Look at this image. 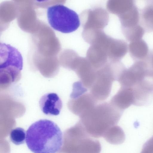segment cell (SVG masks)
Masks as SVG:
<instances>
[{
  "label": "cell",
  "instance_id": "obj_1",
  "mask_svg": "<svg viewBox=\"0 0 153 153\" xmlns=\"http://www.w3.org/2000/svg\"><path fill=\"white\" fill-rule=\"evenodd\" d=\"M25 142L33 153H56L63 144L62 133L54 122L42 119L30 126L26 131Z\"/></svg>",
  "mask_w": 153,
  "mask_h": 153
},
{
  "label": "cell",
  "instance_id": "obj_2",
  "mask_svg": "<svg viewBox=\"0 0 153 153\" xmlns=\"http://www.w3.org/2000/svg\"><path fill=\"white\" fill-rule=\"evenodd\" d=\"M123 67L121 62H108L97 71L95 80L89 91L97 101H103L109 96L113 82L117 80Z\"/></svg>",
  "mask_w": 153,
  "mask_h": 153
},
{
  "label": "cell",
  "instance_id": "obj_3",
  "mask_svg": "<svg viewBox=\"0 0 153 153\" xmlns=\"http://www.w3.org/2000/svg\"><path fill=\"white\" fill-rule=\"evenodd\" d=\"M110 102L96 105L80 118L82 124L91 128H102L117 123L122 113Z\"/></svg>",
  "mask_w": 153,
  "mask_h": 153
},
{
  "label": "cell",
  "instance_id": "obj_4",
  "mask_svg": "<svg viewBox=\"0 0 153 153\" xmlns=\"http://www.w3.org/2000/svg\"><path fill=\"white\" fill-rule=\"evenodd\" d=\"M47 16L51 27L63 33L76 31L80 24L78 14L63 4H56L49 7L47 10Z\"/></svg>",
  "mask_w": 153,
  "mask_h": 153
},
{
  "label": "cell",
  "instance_id": "obj_5",
  "mask_svg": "<svg viewBox=\"0 0 153 153\" xmlns=\"http://www.w3.org/2000/svg\"><path fill=\"white\" fill-rule=\"evenodd\" d=\"M23 66L22 55L19 51L11 45L3 43L0 45V70L7 79L15 82L21 76ZM9 80V79H8Z\"/></svg>",
  "mask_w": 153,
  "mask_h": 153
},
{
  "label": "cell",
  "instance_id": "obj_6",
  "mask_svg": "<svg viewBox=\"0 0 153 153\" xmlns=\"http://www.w3.org/2000/svg\"><path fill=\"white\" fill-rule=\"evenodd\" d=\"M80 19L83 30H103L108 24L109 16L104 9L95 7L82 12Z\"/></svg>",
  "mask_w": 153,
  "mask_h": 153
},
{
  "label": "cell",
  "instance_id": "obj_7",
  "mask_svg": "<svg viewBox=\"0 0 153 153\" xmlns=\"http://www.w3.org/2000/svg\"><path fill=\"white\" fill-rule=\"evenodd\" d=\"M68 103L69 110L80 118L97 105L98 101L86 90L72 92Z\"/></svg>",
  "mask_w": 153,
  "mask_h": 153
},
{
  "label": "cell",
  "instance_id": "obj_8",
  "mask_svg": "<svg viewBox=\"0 0 153 153\" xmlns=\"http://www.w3.org/2000/svg\"><path fill=\"white\" fill-rule=\"evenodd\" d=\"M71 70L76 73L83 85L90 90L95 80L97 70L93 67L86 58L78 56L73 63Z\"/></svg>",
  "mask_w": 153,
  "mask_h": 153
},
{
  "label": "cell",
  "instance_id": "obj_9",
  "mask_svg": "<svg viewBox=\"0 0 153 153\" xmlns=\"http://www.w3.org/2000/svg\"><path fill=\"white\" fill-rule=\"evenodd\" d=\"M39 105L43 112L47 115H57L62 107L61 100L55 93H48L43 95L40 99Z\"/></svg>",
  "mask_w": 153,
  "mask_h": 153
},
{
  "label": "cell",
  "instance_id": "obj_10",
  "mask_svg": "<svg viewBox=\"0 0 153 153\" xmlns=\"http://www.w3.org/2000/svg\"><path fill=\"white\" fill-rule=\"evenodd\" d=\"M86 58L96 70L101 68L109 62L106 54L100 48L94 45H90L87 51Z\"/></svg>",
  "mask_w": 153,
  "mask_h": 153
},
{
  "label": "cell",
  "instance_id": "obj_11",
  "mask_svg": "<svg viewBox=\"0 0 153 153\" xmlns=\"http://www.w3.org/2000/svg\"><path fill=\"white\" fill-rule=\"evenodd\" d=\"M128 51L130 56L136 62L146 60L150 50L147 43L142 39L130 42Z\"/></svg>",
  "mask_w": 153,
  "mask_h": 153
},
{
  "label": "cell",
  "instance_id": "obj_12",
  "mask_svg": "<svg viewBox=\"0 0 153 153\" xmlns=\"http://www.w3.org/2000/svg\"><path fill=\"white\" fill-rule=\"evenodd\" d=\"M140 24L145 32H153V0H148L140 10Z\"/></svg>",
  "mask_w": 153,
  "mask_h": 153
},
{
  "label": "cell",
  "instance_id": "obj_13",
  "mask_svg": "<svg viewBox=\"0 0 153 153\" xmlns=\"http://www.w3.org/2000/svg\"><path fill=\"white\" fill-rule=\"evenodd\" d=\"M121 29L132 27L140 24V10L135 4L131 9L118 16Z\"/></svg>",
  "mask_w": 153,
  "mask_h": 153
},
{
  "label": "cell",
  "instance_id": "obj_14",
  "mask_svg": "<svg viewBox=\"0 0 153 153\" xmlns=\"http://www.w3.org/2000/svg\"><path fill=\"white\" fill-rule=\"evenodd\" d=\"M136 4L132 0H115L108 1L106 7L108 10L117 16L126 12Z\"/></svg>",
  "mask_w": 153,
  "mask_h": 153
},
{
  "label": "cell",
  "instance_id": "obj_15",
  "mask_svg": "<svg viewBox=\"0 0 153 153\" xmlns=\"http://www.w3.org/2000/svg\"><path fill=\"white\" fill-rule=\"evenodd\" d=\"M130 99L129 90L122 87L112 97L110 102L115 107L123 111L129 105Z\"/></svg>",
  "mask_w": 153,
  "mask_h": 153
},
{
  "label": "cell",
  "instance_id": "obj_16",
  "mask_svg": "<svg viewBox=\"0 0 153 153\" xmlns=\"http://www.w3.org/2000/svg\"><path fill=\"white\" fill-rule=\"evenodd\" d=\"M121 30L126 40L130 42L142 39L145 32L140 24L132 27L121 29Z\"/></svg>",
  "mask_w": 153,
  "mask_h": 153
},
{
  "label": "cell",
  "instance_id": "obj_17",
  "mask_svg": "<svg viewBox=\"0 0 153 153\" xmlns=\"http://www.w3.org/2000/svg\"><path fill=\"white\" fill-rule=\"evenodd\" d=\"M26 132L20 127H17L11 130L10 137L11 142L16 145L24 143L26 141Z\"/></svg>",
  "mask_w": 153,
  "mask_h": 153
},
{
  "label": "cell",
  "instance_id": "obj_18",
  "mask_svg": "<svg viewBox=\"0 0 153 153\" xmlns=\"http://www.w3.org/2000/svg\"><path fill=\"white\" fill-rule=\"evenodd\" d=\"M140 153H153V136L144 144Z\"/></svg>",
  "mask_w": 153,
  "mask_h": 153
}]
</instances>
